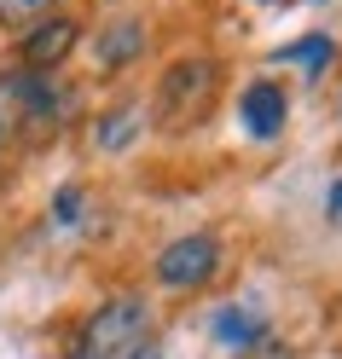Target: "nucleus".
<instances>
[{"mask_svg": "<svg viewBox=\"0 0 342 359\" xmlns=\"http://www.w3.org/2000/svg\"><path fill=\"white\" fill-rule=\"evenodd\" d=\"M145 348H151V307L140 296H117L81 325L70 359H140Z\"/></svg>", "mask_w": 342, "mask_h": 359, "instance_id": "1", "label": "nucleus"}, {"mask_svg": "<svg viewBox=\"0 0 342 359\" xmlns=\"http://www.w3.org/2000/svg\"><path fill=\"white\" fill-rule=\"evenodd\" d=\"M215 93H221V64L215 58H180L163 76V87H157V122L169 133L192 128L215 110Z\"/></svg>", "mask_w": 342, "mask_h": 359, "instance_id": "2", "label": "nucleus"}, {"mask_svg": "<svg viewBox=\"0 0 342 359\" xmlns=\"http://www.w3.org/2000/svg\"><path fill=\"white\" fill-rule=\"evenodd\" d=\"M221 266V243L209 232H192V238H174L163 255H157V278H163L169 290H197L209 284Z\"/></svg>", "mask_w": 342, "mask_h": 359, "instance_id": "3", "label": "nucleus"}, {"mask_svg": "<svg viewBox=\"0 0 342 359\" xmlns=\"http://www.w3.org/2000/svg\"><path fill=\"white\" fill-rule=\"evenodd\" d=\"M76 41H81L76 18H47V24H35V29L24 35V47H18V58H24L35 76H47V70H58V64L70 58V47H76Z\"/></svg>", "mask_w": 342, "mask_h": 359, "instance_id": "4", "label": "nucleus"}, {"mask_svg": "<svg viewBox=\"0 0 342 359\" xmlns=\"http://www.w3.org/2000/svg\"><path fill=\"white\" fill-rule=\"evenodd\" d=\"M238 116H244V128L256 133V140H279L284 122H290V99H284V87H279V81H249V87H244V99H238Z\"/></svg>", "mask_w": 342, "mask_h": 359, "instance_id": "5", "label": "nucleus"}, {"mask_svg": "<svg viewBox=\"0 0 342 359\" xmlns=\"http://www.w3.org/2000/svg\"><path fill=\"white\" fill-rule=\"evenodd\" d=\"M140 53H145V24L140 18H117V24H105L99 41H93V64L99 70H128Z\"/></svg>", "mask_w": 342, "mask_h": 359, "instance_id": "6", "label": "nucleus"}, {"mask_svg": "<svg viewBox=\"0 0 342 359\" xmlns=\"http://www.w3.org/2000/svg\"><path fill=\"white\" fill-rule=\"evenodd\" d=\"M331 58H336V41L331 35H302V41H290V47L272 53V64H296L302 76H325Z\"/></svg>", "mask_w": 342, "mask_h": 359, "instance_id": "7", "label": "nucleus"}, {"mask_svg": "<svg viewBox=\"0 0 342 359\" xmlns=\"http://www.w3.org/2000/svg\"><path fill=\"white\" fill-rule=\"evenodd\" d=\"M261 336H267V319H261V313H244V307H226V313H215V342L221 348H256L261 342Z\"/></svg>", "mask_w": 342, "mask_h": 359, "instance_id": "8", "label": "nucleus"}, {"mask_svg": "<svg viewBox=\"0 0 342 359\" xmlns=\"http://www.w3.org/2000/svg\"><path fill=\"white\" fill-rule=\"evenodd\" d=\"M140 128H145L140 104H117V110H110V116L99 122V151H122V145H128Z\"/></svg>", "mask_w": 342, "mask_h": 359, "instance_id": "9", "label": "nucleus"}, {"mask_svg": "<svg viewBox=\"0 0 342 359\" xmlns=\"http://www.w3.org/2000/svg\"><path fill=\"white\" fill-rule=\"evenodd\" d=\"M53 220H58V226H70V220H81V186H64V191L53 197Z\"/></svg>", "mask_w": 342, "mask_h": 359, "instance_id": "10", "label": "nucleus"}, {"mask_svg": "<svg viewBox=\"0 0 342 359\" xmlns=\"http://www.w3.org/2000/svg\"><path fill=\"white\" fill-rule=\"evenodd\" d=\"M53 0H0V24H24V18H35V12H47Z\"/></svg>", "mask_w": 342, "mask_h": 359, "instance_id": "11", "label": "nucleus"}, {"mask_svg": "<svg viewBox=\"0 0 342 359\" xmlns=\"http://www.w3.org/2000/svg\"><path fill=\"white\" fill-rule=\"evenodd\" d=\"M244 359H296V348H284V342H267V336H261L256 348H244Z\"/></svg>", "mask_w": 342, "mask_h": 359, "instance_id": "12", "label": "nucleus"}, {"mask_svg": "<svg viewBox=\"0 0 342 359\" xmlns=\"http://www.w3.org/2000/svg\"><path fill=\"white\" fill-rule=\"evenodd\" d=\"M325 209H331V215H336V220H342V180H336V186H331V191H325Z\"/></svg>", "mask_w": 342, "mask_h": 359, "instance_id": "13", "label": "nucleus"}, {"mask_svg": "<svg viewBox=\"0 0 342 359\" xmlns=\"http://www.w3.org/2000/svg\"><path fill=\"white\" fill-rule=\"evenodd\" d=\"M140 359H163V353H157V348H145V353H140Z\"/></svg>", "mask_w": 342, "mask_h": 359, "instance_id": "14", "label": "nucleus"}, {"mask_svg": "<svg viewBox=\"0 0 342 359\" xmlns=\"http://www.w3.org/2000/svg\"><path fill=\"white\" fill-rule=\"evenodd\" d=\"M0 133H6V110H0Z\"/></svg>", "mask_w": 342, "mask_h": 359, "instance_id": "15", "label": "nucleus"}]
</instances>
